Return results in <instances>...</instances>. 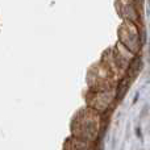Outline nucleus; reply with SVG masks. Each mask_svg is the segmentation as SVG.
Wrapping results in <instances>:
<instances>
[{"mask_svg":"<svg viewBox=\"0 0 150 150\" xmlns=\"http://www.w3.org/2000/svg\"><path fill=\"white\" fill-rule=\"evenodd\" d=\"M101 128V115L88 107H82L74 113L70 121V136L95 144Z\"/></svg>","mask_w":150,"mask_h":150,"instance_id":"f257e3e1","label":"nucleus"},{"mask_svg":"<svg viewBox=\"0 0 150 150\" xmlns=\"http://www.w3.org/2000/svg\"><path fill=\"white\" fill-rule=\"evenodd\" d=\"M119 83L120 80L117 79V76L101 61L92 63L86 74L87 91H91V92L117 90Z\"/></svg>","mask_w":150,"mask_h":150,"instance_id":"f03ea898","label":"nucleus"},{"mask_svg":"<svg viewBox=\"0 0 150 150\" xmlns=\"http://www.w3.org/2000/svg\"><path fill=\"white\" fill-rule=\"evenodd\" d=\"M134 57L136 55H133L129 50L125 49L121 44L116 42V45L104 50L100 61L116 75L117 79L121 80L124 75L128 73Z\"/></svg>","mask_w":150,"mask_h":150,"instance_id":"7ed1b4c3","label":"nucleus"},{"mask_svg":"<svg viewBox=\"0 0 150 150\" xmlns=\"http://www.w3.org/2000/svg\"><path fill=\"white\" fill-rule=\"evenodd\" d=\"M117 40H119L117 42L129 50L133 55L141 52L142 41H141L140 26L128 21H121V24L117 28Z\"/></svg>","mask_w":150,"mask_h":150,"instance_id":"20e7f679","label":"nucleus"},{"mask_svg":"<svg viewBox=\"0 0 150 150\" xmlns=\"http://www.w3.org/2000/svg\"><path fill=\"white\" fill-rule=\"evenodd\" d=\"M116 91L117 90H111V91H103V92H91V91H86L84 93V101L86 107L93 109L98 113H104L109 109L112 103L115 101L116 98Z\"/></svg>","mask_w":150,"mask_h":150,"instance_id":"39448f33","label":"nucleus"},{"mask_svg":"<svg viewBox=\"0 0 150 150\" xmlns=\"http://www.w3.org/2000/svg\"><path fill=\"white\" fill-rule=\"evenodd\" d=\"M137 5H138V1H132V0H119V1H115L116 12L121 17L122 21H128V23H132L134 25L140 26L141 15Z\"/></svg>","mask_w":150,"mask_h":150,"instance_id":"423d86ee","label":"nucleus"},{"mask_svg":"<svg viewBox=\"0 0 150 150\" xmlns=\"http://www.w3.org/2000/svg\"><path fill=\"white\" fill-rule=\"evenodd\" d=\"M62 150H95V144L79 140V138H75L73 136H69L63 141Z\"/></svg>","mask_w":150,"mask_h":150,"instance_id":"0eeeda50","label":"nucleus"}]
</instances>
